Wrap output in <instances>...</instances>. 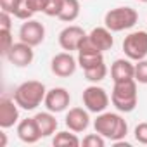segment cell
I'll return each mask as SVG.
<instances>
[{"label": "cell", "mask_w": 147, "mask_h": 147, "mask_svg": "<svg viewBox=\"0 0 147 147\" xmlns=\"http://www.w3.org/2000/svg\"><path fill=\"white\" fill-rule=\"evenodd\" d=\"M137 85L138 83L135 80L114 83L113 92H111V104L116 107L118 113H131V111H135L137 102H138Z\"/></svg>", "instance_id": "cell-3"}, {"label": "cell", "mask_w": 147, "mask_h": 147, "mask_svg": "<svg viewBox=\"0 0 147 147\" xmlns=\"http://www.w3.org/2000/svg\"><path fill=\"white\" fill-rule=\"evenodd\" d=\"M33 49L35 47H31V45H28V43L19 40V42H16L11 47V50H9V54L5 57L16 67H28L33 62V59H35V50Z\"/></svg>", "instance_id": "cell-11"}, {"label": "cell", "mask_w": 147, "mask_h": 147, "mask_svg": "<svg viewBox=\"0 0 147 147\" xmlns=\"http://www.w3.org/2000/svg\"><path fill=\"white\" fill-rule=\"evenodd\" d=\"M14 18H16V19H21V21H28V19H31V18H33V12H31V11L23 4V7L18 11V14H16Z\"/></svg>", "instance_id": "cell-29"}, {"label": "cell", "mask_w": 147, "mask_h": 147, "mask_svg": "<svg viewBox=\"0 0 147 147\" xmlns=\"http://www.w3.org/2000/svg\"><path fill=\"white\" fill-rule=\"evenodd\" d=\"M138 2H142V4H147V0H138Z\"/></svg>", "instance_id": "cell-31"}, {"label": "cell", "mask_w": 147, "mask_h": 147, "mask_svg": "<svg viewBox=\"0 0 147 147\" xmlns=\"http://www.w3.org/2000/svg\"><path fill=\"white\" fill-rule=\"evenodd\" d=\"M133 137H135V140H137L138 144L147 145V121H142V123H138V125L135 126Z\"/></svg>", "instance_id": "cell-26"}, {"label": "cell", "mask_w": 147, "mask_h": 147, "mask_svg": "<svg viewBox=\"0 0 147 147\" xmlns=\"http://www.w3.org/2000/svg\"><path fill=\"white\" fill-rule=\"evenodd\" d=\"M135 82L140 85H147V59L135 62Z\"/></svg>", "instance_id": "cell-23"}, {"label": "cell", "mask_w": 147, "mask_h": 147, "mask_svg": "<svg viewBox=\"0 0 147 147\" xmlns=\"http://www.w3.org/2000/svg\"><path fill=\"white\" fill-rule=\"evenodd\" d=\"M137 21H138V12L128 5L109 9L104 16V26L109 28L113 33L130 30L137 24Z\"/></svg>", "instance_id": "cell-4"}, {"label": "cell", "mask_w": 147, "mask_h": 147, "mask_svg": "<svg viewBox=\"0 0 147 147\" xmlns=\"http://www.w3.org/2000/svg\"><path fill=\"white\" fill-rule=\"evenodd\" d=\"M94 130L111 142H119L128 135V123L119 113L104 111L94 119Z\"/></svg>", "instance_id": "cell-1"}, {"label": "cell", "mask_w": 147, "mask_h": 147, "mask_svg": "<svg viewBox=\"0 0 147 147\" xmlns=\"http://www.w3.org/2000/svg\"><path fill=\"white\" fill-rule=\"evenodd\" d=\"M78 16H80V0H64L62 11L57 19H61L62 23H73L78 19Z\"/></svg>", "instance_id": "cell-19"}, {"label": "cell", "mask_w": 147, "mask_h": 147, "mask_svg": "<svg viewBox=\"0 0 147 147\" xmlns=\"http://www.w3.org/2000/svg\"><path fill=\"white\" fill-rule=\"evenodd\" d=\"M88 42L100 52H106V50H111L113 45H114V36H113V31L106 26H97L94 28L88 35H87Z\"/></svg>", "instance_id": "cell-15"}, {"label": "cell", "mask_w": 147, "mask_h": 147, "mask_svg": "<svg viewBox=\"0 0 147 147\" xmlns=\"http://www.w3.org/2000/svg\"><path fill=\"white\" fill-rule=\"evenodd\" d=\"M82 102H83V107L87 111H90L94 114H100L107 109V106L111 102V97L107 95L106 88L94 83V85H88L87 88H83Z\"/></svg>", "instance_id": "cell-5"}, {"label": "cell", "mask_w": 147, "mask_h": 147, "mask_svg": "<svg viewBox=\"0 0 147 147\" xmlns=\"http://www.w3.org/2000/svg\"><path fill=\"white\" fill-rule=\"evenodd\" d=\"M12 14L2 11L0 12V30H12Z\"/></svg>", "instance_id": "cell-28"}, {"label": "cell", "mask_w": 147, "mask_h": 147, "mask_svg": "<svg viewBox=\"0 0 147 147\" xmlns=\"http://www.w3.org/2000/svg\"><path fill=\"white\" fill-rule=\"evenodd\" d=\"M47 2H49V0H24V5H26L33 14H36V12H45Z\"/></svg>", "instance_id": "cell-27"}, {"label": "cell", "mask_w": 147, "mask_h": 147, "mask_svg": "<svg viewBox=\"0 0 147 147\" xmlns=\"http://www.w3.org/2000/svg\"><path fill=\"white\" fill-rule=\"evenodd\" d=\"M12 45H14L12 30H0V54L5 57Z\"/></svg>", "instance_id": "cell-21"}, {"label": "cell", "mask_w": 147, "mask_h": 147, "mask_svg": "<svg viewBox=\"0 0 147 147\" xmlns=\"http://www.w3.org/2000/svg\"><path fill=\"white\" fill-rule=\"evenodd\" d=\"M64 123L67 130L75 133H83L90 126V111H87L85 107H71L66 113Z\"/></svg>", "instance_id": "cell-12"}, {"label": "cell", "mask_w": 147, "mask_h": 147, "mask_svg": "<svg viewBox=\"0 0 147 147\" xmlns=\"http://www.w3.org/2000/svg\"><path fill=\"white\" fill-rule=\"evenodd\" d=\"M19 106L18 102L9 97H2L0 99V128H12L14 125L19 123Z\"/></svg>", "instance_id": "cell-13"}, {"label": "cell", "mask_w": 147, "mask_h": 147, "mask_svg": "<svg viewBox=\"0 0 147 147\" xmlns=\"http://www.w3.org/2000/svg\"><path fill=\"white\" fill-rule=\"evenodd\" d=\"M18 138L24 144H36L40 138H42V133H40V128L36 125V119L35 116L33 118H26V119H21L18 123Z\"/></svg>", "instance_id": "cell-16"}, {"label": "cell", "mask_w": 147, "mask_h": 147, "mask_svg": "<svg viewBox=\"0 0 147 147\" xmlns=\"http://www.w3.org/2000/svg\"><path fill=\"white\" fill-rule=\"evenodd\" d=\"M19 40L31 47L42 45L45 40V26L33 18L28 21H23V24L19 28Z\"/></svg>", "instance_id": "cell-9"}, {"label": "cell", "mask_w": 147, "mask_h": 147, "mask_svg": "<svg viewBox=\"0 0 147 147\" xmlns=\"http://www.w3.org/2000/svg\"><path fill=\"white\" fill-rule=\"evenodd\" d=\"M123 52L131 61H142L147 59V31L138 30L131 31L123 40Z\"/></svg>", "instance_id": "cell-6"}, {"label": "cell", "mask_w": 147, "mask_h": 147, "mask_svg": "<svg viewBox=\"0 0 147 147\" xmlns=\"http://www.w3.org/2000/svg\"><path fill=\"white\" fill-rule=\"evenodd\" d=\"M78 67V59L71 52H59L50 59V71L59 78H69Z\"/></svg>", "instance_id": "cell-7"}, {"label": "cell", "mask_w": 147, "mask_h": 147, "mask_svg": "<svg viewBox=\"0 0 147 147\" xmlns=\"http://www.w3.org/2000/svg\"><path fill=\"white\" fill-rule=\"evenodd\" d=\"M87 31L82 28V26H76V24H69V26H66L64 30H61V33H59V45H61V49L62 50H66V52H78V49H80V45L83 43V40L87 38Z\"/></svg>", "instance_id": "cell-8"}, {"label": "cell", "mask_w": 147, "mask_h": 147, "mask_svg": "<svg viewBox=\"0 0 147 147\" xmlns=\"http://www.w3.org/2000/svg\"><path fill=\"white\" fill-rule=\"evenodd\" d=\"M35 119H36V125H38V128H40L42 138H47V137L55 135L59 123H57V119H55V114H54V113H50V111L36 113V114H35Z\"/></svg>", "instance_id": "cell-17"}, {"label": "cell", "mask_w": 147, "mask_h": 147, "mask_svg": "<svg viewBox=\"0 0 147 147\" xmlns=\"http://www.w3.org/2000/svg\"><path fill=\"white\" fill-rule=\"evenodd\" d=\"M71 104V94L64 88V87H54L50 90H47L43 106L47 107V111L57 114V113H64Z\"/></svg>", "instance_id": "cell-10"}, {"label": "cell", "mask_w": 147, "mask_h": 147, "mask_svg": "<svg viewBox=\"0 0 147 147\" xmlns=\"http://www.w3.org/2000/svg\"><path fill=\"white\" fill-rule=\"evenodd\" d=\"M23 4H24V0H0V9L16 16L18 11L23 7Z\"/></svg>", "instance_id": "cell-24"}, {"label": "cell", "mask_w": 147, "mask_h": 147, "mask_svg": "<svg viewBox=\"0 0 147 147\" xmlns=\"http://www.w3.org/2000/svg\"><path fill=\"white\" fill-rule=\"evenodd\" d=\"M47 95V88L38 80H28L16 87L14 90V100L18 106L24 111H35L38 106L43 104Z\"/></svg>", "instance_id": "cell-2"}, {"label": "cell", "mask_w": 147, "mask_h": 147, "mask_svg": "<svg viewBox=\"0 0 147 147\" xmlns=\"http://www.w3.org/2000/svg\"><path fill=\"white\" fill-rule=\"evenodd\" d=\"M111 78H113V83L135 80V64H133V61L128 59V57L116 59L111 64Z\"/></svg>", "instance_id": "cell-14"}, {"label": "cell", "mask_w": 147, "mask_h": 147, "mask_svg": "<svg viewBox=\"0 0 147 147\" xmlns=\"http://www.w3.org/2000/svg\"><path fill=\"white\" fill-rule=\"evenodd\" d=\"M106 137H102L100 133H88V135H85L83 137V140H82V145L83 147H104L106 145Z\"/></svg>", "instance_id": "cell-22"}, {"label": "cell", "mask_w": 147, "mask_h": 147, "mask_svg": "<svg viewBox=\"0 0 147 147\" xmlns=\"http://www.w3.org/2000/svg\"><path fill=\"white\" fill-rule=\"evenodd\" d=\"M83 73H85V78L90 83H99V82H102L107 76V66H106V62H100L97 66H92L88 69H83Z\"/></svg>", "instance_id": "cell-20"}, {"label": "cell", "mask_w": 147, "mask_h": 147, "mask_svg": "<svg viewBox=\"0 0 147 147\" xmlns=\"http://www.w3.org/2000/svg\"><path fill=\"white\" fill-rule=\"evenodd\" d=\"M5 145H7V135L2 128V131H0V147H5Z\"/></svg>", "instance_id": "cell-30"}, {"label": "cell", "mask_w": 147, "mask_h": 147, "mask_svg": "<svg viewBox=\"0 0 147 147\" xmlns=\"http://www.w3.org/2000/svg\"><path fill=\"white\" fill-rule=\"evenodd\" d=\"M62 4H64V0H49L47 2V9H45V16L49 18H59L61 11H62Z\"/></svg>", "instance_id": "cell-25"}, {"label": "cell", "mask_w": 147, "mask_h": 147, "mask_svg": "<svg viewBox=\"0 0 147 147\" xmlns=\"http://www.w3.org/2000/svg\"><path fill=\"white\" fill-rule=\"evenodd\" d=\"M52 144L55 147H78L82 145V140L76 137L75 131L71 130H62V131H55L54 138H52Z\"/></svg>", "instance_id": "cell-18"}]
</instances>
